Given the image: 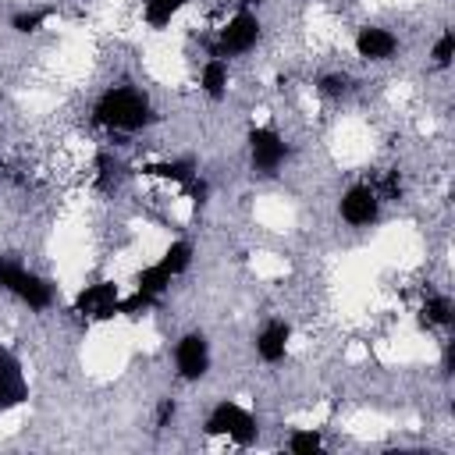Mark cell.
I'll use <instances>...</instances> for the list:
<instances>
[{
    "label": "cell",
    "instance_id": "6da1fadb",
    "mask_svg": "<svg viewBox=\"0 0 455 455\" xmlns=\"http://www.w3.org/2000/svg\"><path fill=\"white\" fill-rule=\"evenodd\" d=\"M92 121L110 132H139L153 121V107H149L146 92H139L132 85H114L96 100Z\"/></svg>",
    "mask_w": 455,
    "mask_h": 455
},
{
    "label": "cell",
    "instance_id": "7a4b0ae2",
    "mask_svg": "<svg viewBox=\"0 0 455 455\" xmlns=\"http://www.w3.org/2000/svg\"><path fill=\"white\" fill-rule=\"evenodd\" d=\"M0 288L11 291L14 299H21L28 309H46L53 306V284L32 270H25L18 259L0 256Z\"/></svg>",
    "mask_w": 455,
    "mask_h": 455
},
{
    "label": "cell",
    "instance_id": "3957f363",
    "mask_svg": "<svg viewBox=\"0 0 455 455\" xmlns=\"http://www.w3.org/2000/svg\"><path fill=\"white\" fill-rule=\"evenodd\" d=\"M206 434L210 437H228L242 448H249L256 437H259V427H256V416L238 405V402H220L210 416H206Z\"/></svg>",
    "mask_w": 455,
    "mask_h": 455
},
{
    "label": "cell",
    "instance_id": "277c9868",
    "mask_svg": "<svg viewBox=\"0 0 455 455\" xmlns=\"http://www.w3.org/2000/svg\"><path fill=\"white\" fill-rule=\"evenodd\" d=\"M71 313L75 320L82 323H103V320H114L121 313V288L114 281H92L85 284L75 302H71Z\"/></svg>",
    "mask_w": 455,
    "mask_h": 455
},
{
    "label": "cell",
    "instance_id": "5b68a950",
    "mask_svg": "<svg viewBox=\"0 0 455 455\" xmlns=\"http://www.w3.org/2000/svg\"><path fill=\"white\" fill-rule=\"evenodd\" d=\"M259 43V18L249 11V7H242V11H235L231 18H228V25L217 32V43H213V57H242V53H249L252 46Z\"/></svg>",
    "mask_w": 455,
    "mask_h": 455
},
{
    "label": "cell",
    "instance_id": "8992f818",
    "mask_svg": "<svg viewBox=\"0 0 455 455\" xmlns=\"http://www.w3.org/2000/svg\"><path fill=\"white\" fill-rule=\"evenodd\" d=\"M288 156L284 139L274 128H252L249 132V164L256 174H274Z\"/></svg>",
    "mask_w": 455,
    "mask_h": 455
},
{
    "label": "cell",
    "instance_id": "52a82bcc",
    "mask_svg": "<svg viewBox=\"0 0 455 455\" xmlns=\"http://www.w3.org/2000/svg\"><path fill=\"white\" fill-rule=\"evenodd\" d=\"M174 366L181 380H199L210 370V341L199 331H188L174 345Z\"/></svg>",
    "mask_w": 455,
    "mask_h": 455
},
{
    "label": "cell",
    "instance_id": "ba28073f",
    "mask_svg": "<svg viewBox=\"0 0 455 455\" xmlns=\"http://www.w3.org/2000/svg\"><path fill=\"white\" fill-rule=\"evenodd\" d=\"M338 213H341V220L352 224V228H370V224L377 220V213H380V196L373 192V185H352V188L341 196Z\"/></svg>",
    "mask_w": 455,
    "mask_h": 455
},
{
    "label": "cell",
    "instance_id": "9c48e42d",
    "mask_svg": "<svg viewBox=\"0 0 455 455\" xmlns=\"http://www.w3.org/2000/svg\"><path fill=\"white\" fill-rule=\"evenodd\" d=\"M395 50H398V39H395L387 28H380V25H363V28L355 32V53H359L363 60L380 64V60H391Z\"/></svg>",
    "mask_w": 455,
    "mask_h": 455
},
{
    "label": "cell",
    "instance_id": "30bf717a",
    "mask_svg": "<svg viewBox=\"0 0 455 455\" xmlns=\"http://www.w3.org/2000/svg\"><path fill=\"white\" fill-rule=\"evenodd\" d=\"M288 338H291V327L284 320H270L259 334H256V355L263 363H281L284 352H288Z\"/></svg>",
    "mask_w": 455,
    "mask_h": 455
},
{
    "label": "cell",
    "instance_id": "8fae6325",
    "mask_svg": "<svg viewBox=\"0 0 455 455\" xmlns=\"http://www.w3.org/2000/svg\"><path fill=\"white\" fill-rule=\"evenodd\" d=\"M142 174L160 178V181H174L178 188H185L196 178V164L192 160H160V164H146Z\"/></svg>",
    "mask_w": 455,
    "mask_h": 455
},
{
    "label": "cell",
    "instance_id": "7c38bea8",
    "mask_svg": "<svg viewBox=\"0 0 455 455\" xmlns=\"http://www.w3.org/2000/svg\"><path fill=\"white\" fill-rule=\"evenodd\" d=\"M199 89L210 96V100H224L228 96V64L220 57H210L199 71Z\"/></svg>",
    "mask_w": 455,
    "mask_h": 455
},
{
    "label": "cell",
    "instance_id": "4fadbf2b",
    "mask_svg": "<svg viewBox=\"0 0 455 455\" xmlns=\"http://www.w3.org/2000/svg\"><path fill=\"white\" fill-rule=\"evenodd\" d=\"M167 288H171V274H167L160 263H149V267H142V270L135 274V291L146 295L149 302H156Z\"/></svg>",
    "mask_w": 455,
    "mask_h": 455
},
{
    "label": "cell",
    "instance_id": "5bb4252c",
    "mask_svg": "<svg viewBox=\"0 0 455 455\" xmlns=\"http://www.w3.org/2000/svg\"><path fill=\"white\" fill-rule=\"evenodd\" d=\"M451 299L448 295H437V291H430L427 299H423V306H419V323L423 327H448L451 323Z\"/></svg>",
    "mask_w": 455,
    "mask_h": 455
},
{
    "label": "cell",
    "instance_id": "9a60e30c",
    "mask_svg": "<svg viewBox=\"0 0 455 455\" xmlns=\"http://www.w3.org/2000/svg\"><path fill=\"white\" fill-rule=\"evenodd\" d=\"M188 0H142V18L149 28H167Z\"/></svg>",
    "mask_w": 455,
    "mask_h": 455
},
{
    "label": "cell",
    "instance_id": "2e32d148",
    "mask_svg": "<svg viewBox=\"0 0 455 455\" xmlns=\"http://www.w3.org/2000/svg\"><path fill=\"white\" fill-rule=\"evenodd\" d=\"M156 263H160L171 277L185 274V270L192 267V242H185V238H181V242H171V245H167V252H164Z\"/></svg>",
    "mask_w": 455,
    "mask_h": 455
},
{
    "label": "cell",
    "instance_id": "e0dca14e",
    "mask_svg": "<svg viewBox=\"0 0 455 455\" xmlns=\"http://www.w3.org/2000/svg\"><path fill=\"white\" fill-rule=\"evenodd\" d=\"M288 451L291 455H316V451H323V437L316 430H295L288 437Z\"/></svg>",
    "mask_w": 455,
    "mask_h": 455
},
{
    "label": "cell",
    "instance_id": "ac0fdd59",
    "mask_svg": "<svg viewBox=\"0 0 455 455\" xmlns=\"http://www.w3.org/2000/svg\"><path fill=\"white\" fill-rule=\"evenodd\" d=\"M46 14H50V11H43V7H39V11H21V14H14V18H11V28H14L18 36L39 32V28H43V21H46Z\"/></svg>",
    "mask_w": 455,
    "mask_h": 455
},
{
    "label": "cell",
    "instance_id": "d6986e66",
    "mask_svg": "<svg viewBox=\"0 0 455 455\" xmlns=\"http://www.w3.org/2000/svg\"><path fill=\"white\" fill-rule=\"evenodd\" d=\"M451 53H455V32H451V28H444V32L437 36V43H434V53H430V57H434V64H437V68H448V64H451Z\"/></svg>",
    "mask_w": 455,
    "mask_h": 455
},
{
    "label": "cell",
    "instance_id": "ffe728a7",
    "mask_svg": "<svg viewBox=\"0 0 455 455\" xmlns=\"http://www.w3.org/2000/svg\"><path fill=\"white\" fill-rule=\"evenodd\" d=\"M352 89V78L348 75H323L320 78V92L323 96H345Z\"/></svg>",
    "mask_w": 455,
    "mask_h": 455
},
{
    "label": "cell",
    "instance_id": "44dd1931",
    "mask_svg": "<svg viewBox=\"0 0 455 455\" xmlns=\"http://www.w3.org/2000/svg\"><path fill=\"white\" fill-rule=\"evenodd\" d=\"M380 199H402V174L398 171H387L384 174V181H380V188H373Z\"/></svg>",
    "mask_w": 455,
    "mask_h": 455
},
{
    "label": "cell",
    "instance_id": "7402d4cb",
    "mask_svg": "<svg viewBox=\"0 0 455 455\" xmlns=\"http://www.w3.org/2000/svg\"><path fill=\"white\" fill-rule=\"evenodd\" d=\"M174 419V402L171 398H164L160 405H156V427H167Z\"/></svg>",
    "mask_w": 455,
    "mask_h": 455
}]
</instances>
